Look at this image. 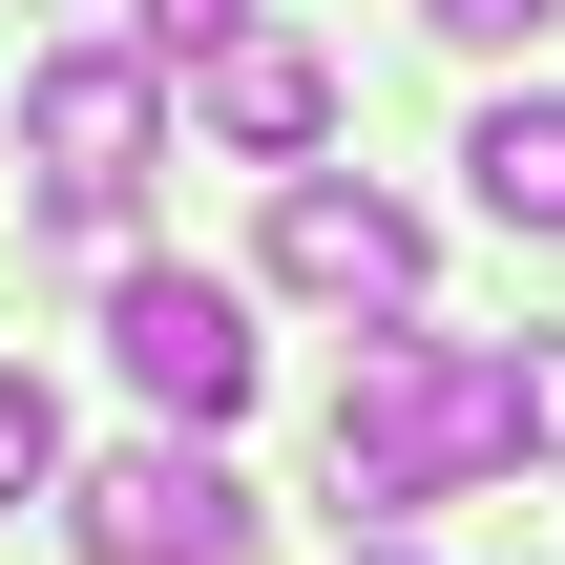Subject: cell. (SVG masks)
<instances>
[{"label": "cell", "mask_w": 565, "mask_h": 565, "mask_svg": "<svg viewBox=\"0 0 565 565\" xmlns=\"http://www.w3.org/2000/svg\"><path fill=\"white\" fill-rule=\"evenodd\" d=\"M565 440V356H461V335H356V377H335V503L356 524H398V503H461V482H503V461H545Z\"/></svg>", "instance_id": "obj_1"}, {"label": "cell", "mask_w": 565, "mask_h": 565, "mask_svg": "<svg viewBox=\"0 0 565 565\" xmlns=\"http://www.w3.org/2000/svg\"><path fill=\"white\" fill-rule=\"evenodd\" d=\"M21 147H42V210L105 231V210L147 189V147H168V42H63V63L21 84Z\"/></svg>", "instance_id": "obj_2"}, {"label": "cell", "mask_w": 565, "mask_h": 565, "mask_svg": "<svg viewBox=\"0 0 565 565\" xmlns=\"http://www.w3.org/2000/svg\"><path fill=\"white\" fill-rule=\"evenodd\" d=\"M63 524H84V565H231L252 545V482H231L210 440H126Z\"/></svg>", "instance_id": "obj_3"}, {"label": "cell", "mask_w": 565, "mask_h": 565, "mask_svg": "<svg viewBox=\"0 0 565 565\" xmlns=\"http://www.w3.org/2000/svg\"><path fill=\"white\" fill-rule=\"evenodd\" d=\"M273 273L398 335V315H419V210H398V189H335V168H294V189H273Z\"/></svg>", "instance_id": "obj_4"}, {"label": "cell", "mask_w": 565, "mask_h": 565, "mask_svg": "<svg viewBox=\"0 0 565 565\" xmlns=\"http://www.w3.org/2000/svg\"><path fill=\"white\" fill-rule=\"evenodd\" d=\"M105 335H126V377H147L189 440H210V419H252V315H231L210 273H126V294H105Z\"/></svg>", "instance_id": "obj_5"}, {"label": "cell", "mask_w": 565, "mask_h": 565, "mask_svg": "<svg viewBox=\"0 0 565 565\" xmlns=\"http://www.w3.org/2000/svg\"><path fill=\"white\" fill-rule=\"evenodd\" d=\"M189 105H210L231 147H315V126H335V63H315L294 21H231V42L189 63Z\"/></svg>", "instance_id": "obj_6"}, {"label": "cell", "mask_w": 565, "mask_h": 565, "mask_svg": "<svg viewBox=\"0 0 565 565\" xmlns=\"http://www.w3.org/2000/svg\"><path fill=\"white\" fill-rule=\"evenodd\" d=\"M461 168H482V210H503V231H565V105H482V147H461Z\"/></svg>", "instance_id": "obj_7"}, {"label": "cell", "mask_w": 565, "mask_h": 565, "mask_svg": "<svg viewBox=\"0 0 565 565\" xmlns=\"http://www.w3.org/2000/svg\"><path fill=\"white\" fill-rule=\"evenodd\" d=\"M21 482H63V398H42V377H0V503H21Z\"/></svg>", "instance_id": "obj_8"}, {"label": "cell", "mask_w": 565, "mask_h": 565, "mask_svg": "<svg viewBox=\"0 0 565 565\" xmlns=\"http://www.w3.org/2000/svg\"><path fill=\"white\" fill-rule=\"evenodd\" d=\"M419 21H440V42H545L565 0H419Z\"/></svg>", "instance_id": "obj_9"}, {"label": "cell", "mask_w": 565, "mask_h": 565, "mask_svg": "<svg viewBox=\"0 0 565 565\" xmlns=\"http://www.w3.org/2000/svg\"><path fill=\"white\" fill-rule=\"evenodd\" d=\"M231 21H252V0H147V42H168V63H210Z\"/></svg>", "instance_id": "obj_10"}, {"label": "cell", "mask_w": 565, "mask_h": 565, "mask_svg": "<svg viewBox=\"0 0 565 565\" xmlns=\"http://www.w3.org/2000/svg\"><path fill=\"white\" fill-rule=\"evenodd\" d=\"M356 565H419V545H356Z\"/></svg>", "instance_id": "obj_11"}]
</instances>
